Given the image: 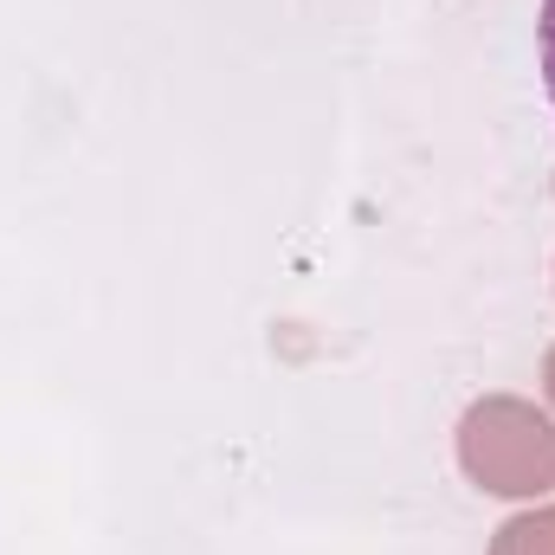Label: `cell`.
Returning <instances> with one entry per match:
<instances>
[{
  "label": "cell",
  "instance_id": "6da1fadb",
  "mask_svg": "<svg viewBox=\"0 0 555 555\" xmlns=\"http://www.w3.org/2000/svg\"><path fill=\"white\" fill-rule=\"evenodd\" d=\"M465 472L498 498H530L555 485V426L530 401H478L459 426Z\"/></svg>",
  "mask_w": 555,
  "mask_h": 555
},
{
  "label": "cell",
  "instance_id": "3957f363",
  "mask_svg": "<svg viewBox=\"0 0 555 555\" xmlns=\"http://www.w3.org/2000/svg\"><path fill=\"white\" fill-rule=\"evenodd\" d=\"M543 72H550V98H555V0H543Z\"/></svg>",
  "mask_w": 555,
  "mask_h": 555
},
{
  "label": "cell",
  "instance_id": "277c9868",
  "mask_svg": "<svg viewBox=\"0 0 555 555\" xmlns=\"http://www.w3.org/2000/svg\"><path fill=\"white\" fill-rule=\"evenodd\" d=\"M543 382H550V395H555V349H550V369H543Z\"/></svg>",
  "mask_w": 555,
  "mask_h": 555
},
{
  "label": "cell",
  "instance_id": "7a4b0ae2",
  "mask_svg": "<svg viewBox=\"0 0 555 555\" xmlns=\"http://www.w3.org/2000/svg\"><path fill=\"white\" fill-rule=\"evenodd\" d=\"M491 555H555V511H530V517H511L498 530Z\"/></svg>",
  "mask_w": 555,
  "mask_h": 555
}]
</instances>
